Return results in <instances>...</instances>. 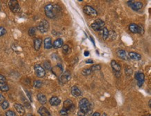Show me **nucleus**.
<instances>
[{"instance_id": "37998d69", "label": "nucleus", "mask_w": 151, "mask_h": 116, "mask_svg": "<svg viewBox=\"0 0 151 116\" xmlns=\"http://www.w3.org/2000/svg\"><path fill=\"white\" fill-rule=\"evenodd\" d=\"M89 55V52H88V51H86V52H84V56H88Z\"/></svg>"}, {"instance_id": "20e7f679", "label": "nucleus", "mask_w": 151, "mask_h": 116, "mask_svg": "<svg viewBox=\"0 0 151 116\" xmlns=\"http://www.w3.org/2000/svg\"><path fill=\"white\" fill-rule=\"evenodd\" d=\"M129 29L133 34H142L144 33L143 26H141V25L134 24V23H132V24H130Z\"/></svg>"}, {"instance_id": "79ce46f5", "label": "nucleus", "mask_w": 151, "mask_h": 116, "mask_svg": "<svg viewBox=\"0 0 151 116\" xmlns=\"http://www.w3.org/2000/svg\"><path fill=\"white\" fill-rule=\"evenodd\" d=\"M86 63H93V61L91 60V59H89V60H86Z\"/></svg>"}, {"instance_id": "c9c22d12", "label": "nucleus", "mask_w": 151, "mask_h": 116, "mask_svg": "<svg viewBox=\"0 0 151 116\" xmlns=\"http://www.w3.org/2000/svg\"><path fill=\"white\" fill-rule=\"evenodd\" d=\"M6 29L3 27V26H0V37L2 36H4V34H6Z\"/></svg>"}, {"instance_id": "f3484780", "label": "nucleus", "mask_w": 151, "mask_h": 116, "mask_svg": "<svg viewBox=\"0 0 151 116\" xmlns=\"http://www.w3.org/2000/svg\"><path fill=\"white\" fill-rule=\"evenodd\" d=\"M44 47L47 49H50L53 47L52 42V38H46L44 40Z\"/></svg>"}, {"instance_id": "aec40b11", "label": "nucleus", "mask_w": 151, "mask_h": 116, "mask_svg": "<svg viewBox=\"0 0 151 116\" xmlns=\"http://www.w3.org/2000/svg\"><path fill=\"white\" fill-rule=\"evenodd\" d=\"M42 45V39L41 38H34V49L36 51L40 49V47Z\"/></svg>"}, {"instance_id": "a18cd8bd", "label": "nucleus", "mask_w": 151, "mask_h": 116, "mask_svg": "<svg viewBox=\"0 0 151 116\" xmlns=\"http://www.w3.org/2000/svg\"><path fill=\"white\" fill-rule=\"evenodd\" d=\"M102 116H107V114H106L105 113H103V115Z\"/></svg>"}, {"instance_id": "5701e85b", "label": "nucleus", "mask_w": 151, "mask_h": 116, "mask_svg": "<svg viewBox=\"0 0 151 116\" xmlns=\"http://www.w3.org/2000/svg\"><path fill=\"white\" fill-rule=\"evenodd\" d=\"M50 104L52 105V106H58V104H60L61 100L60 99L57 97H52V98L50 100Z\"/></svg>"}, {"instance_id": "f8f14e48", "label": "nucleus", "mask_w": 151, "mask_h": 116, "mask_svg": "<svg viewBox=\"0 0 151 116\" xmlns=\"http://www.w3.org/2000/svg\"><path fill=\"white\" fill-rule=\"evenodd\" d=\"M135 79H137V85L139 86V87H141L145 80V75L142 72H138L135 74Z\"/></svg>"}, {"instance_id": "f03ea898", "label": "nucleus", "mask_w": 151, "mask_h": 116, "mask_svg": "<svg viewBox=\"0 0 151 116\" xmlns=\"http://www.w3.org/2000/svg\"><path fill=\"white\" fill-rule=\"evenodd\" d=\"M79 111L87 114L91 108V104H90L89 100L86 98L82 99L79 102Z\"/></svg>"}, {"instance_id": "a19ab883", "label": "nucleus", "mask_w": 151, "mask_h": 116, "mask_svg": "<svg viewBox=\"0 0 151 116\" xmlns=\"http://www.w3.org/2000/svg\"><path fill=\"white\" fill-rule=\"evenodd\" d=\"M91 116H100V114L99 112H95Z\"/></svg>"}, {"instance_id": "c756f323", "label": "nucleus", "mask_w": 151, "mask_h": 116, "mask_svg": "<svg viewBox=\"0 0 151 116\" xmlns=\"http://www.w3.org/2000/svg\"><path fill=\"white\" fill-rule=\"evenodd\" d=\"M92 73V71L91 70L90 68H86V69H84L82 70V74L84 75V76H88V75H90Z\"/></svg>"}, {"instance_id": "ddd939ff", "label": "nucleus", "mask_w": 151, "mask_h": 116, "mask_svg": "<svg viewBox=\"0 0 151 116\" xmlns=\"http://www.w3.org/2000/svg\"><path fill=\"white\" fill-rule=\"evenodd\" d=\"M117 56H118L119 58H121L122 60H129V56L127 54V52L123 49H120L117 51Z\"/></svg>"}, {"instance_id": "ea45409f", "label": "nucleus", "mask_w": 151, "mask_h": 116, "mask_svg": "<svg viewBox=\"0 0 151 116\" xmlns=\"http://www.w3.org/2000/svg\"><path fill=\"white\" fill-rule=\"evenodd\" d=\"M77 115L78 116H85L86 115V114H85L84 113L82 112V111H79L78 112H77Z\"/></svg>"}, {"instance_id": "4468645a", "label": "nucleus", "mask_w": 151, "mask_h": 116, "mask_svg": "<svg viewBox=\"0 0 151 116\" xmlns=\"http://www.w3.org/2000/svg\"><path fill=\"white\" fill-rule=\"evenodd\" d=\"M71 94L75 97H79L82 95V91L77 86H73L71 89Z\"/></svg>"}, {"instance_id": "393cba45", "label": "nucleus", "mask_w": 151, "mask_h": 116, "mask_svg": "<svg viewBox=\"0 0 151 116\" xmlns=\"http://www.w3.org/2000/svg\"><path fill=\"white\" fill-rule=\"evenodd\" d=\"M102 37H103V40H106L108 38V37H109V30L107 29V28H106V27H104V28L102 29Z\"/></svg>"}, {"instance_id": "9d476101", "label": "nucleus", "mask_w": 151, "mask_h": 116, "mask_svg": "<svg viewBox=\"0 0 151 116\" xmlns=\"http://www.w3.org/2000/svg\"><path fill=\"white\" fill-rule=\"evenodd\" d=\"M34 70L36 72V74L38 77H43L45 75V70L41 65H34Z\"/></svg>"}, {"instance_id": "bb28decb", "label": "nucleus", "mask_w": 151, "mask_h": 116, "mask_svg": "<svg viewBox=\"0 0 151 116\" xmlns=\"http://www.w3.org/2000/svg\"><path fill=\"white\" fill-rule=\"evenodd\" d=\"M71 47L69 45H64L63 46V54H68L71 53Z\"/></svg>"}, {"instance_id": "b1692460", "label": "nucleus", "mask_w": 151, "mask_h": 116, "mask_svg": "<svg viewBox=\"0 0 151 116\" xmlns=\"http://www.w3.org/2000/svg\"><path fill=\"white\" fill-rule=\"evenodd\" d=\"M37 98H38V102H40V104H45L47 103L46 96L45 95L42 94V93H38L37 95Z\"/></svg>"}, {"instance_id": "f704fd0d", "label": "nucleus", "mask_w": 151, "mask_h": 116, "mask_svg": "<svg viewBox=\"0 0 151 116\" xmlns=\"http://www.w3.org/2000/svg\"><path fill=\"white\" fill-rule=\"evenodd\" d=\"M6 116H17V115L14 111L9 110V111H7L6 112Z\"/></svg>"}, {"instance_id": "58836bf2", "label": "nucleus", "mask_w": 151, "mask_h": 116, "mask_svg": "<svg viewBox=\"0 0 151 116\" xmlns=\"http://www.w3.org/2000/svg\"><path fill=\"white\" fill-rule=\"evenodd\" d=\"M4 100H5V98H4V97L2 95L1 93H0V104H2V102H4Z\"/></svg>"}, {"instance_id": "473e14b6", "label": "nucleus", "mask_w": 151, "mask_h": 116, "mask_svg": "<svg viewBox=\"0 0 151 116\" xmlns=\"http://www.w3.org/2000/svg\"><path fill=\"white\" fill-rule=\"evenodd\" d=\"M1 105H2V108H3L4 110H5V109L8 108V106H9V103H8L6 100H4V102H2V104H1Z\"/></svg>"}, {"instance_id": "e433bc0d", "label": "nucleus", "mask_w": 151, "mask_h": 116, "mask_svg": "<svg viewBox=\"0 0 151 116\" xmlns=\"http://www.w3.org/2000/svg\"><path fill=\"white\" fill-rule=\"evenodd\" d=\"M68 113V111L66 110V109H65V108H63V109H61V110L60 111V114L61 115H67Z\"/></svg>"}, {"instance_id": "39448f33", "label": "nucleus", "mask_w": 151, "mask_h": 116, "mask_svg": "<svg viewBox=\"0 0 151 116\" xmlns=\"http://www.w3.org/2000/svg\"><path fill=\"white\" fill-rule=\"evenodd\" d=\"M105 25V23L104 21H103L101 19H97L95 21H94V22L92 23L91 27H92L93 30L95 31H98L102 30L104 28Z\"/></svg>"}, {"instance_id": "2eb2a0df", "label": "nucleus", "mask_w": 151, "mask_h": 116, "mask_svg": "<svg viewBox=\"0 0 151 116\" xmlns=\"http://www.w3.org/2000/svg\"><path fill=\"white\" fill-rule=\"evenodd\" d=\"M52 72L54 73V74L56 75V76H60L61 74H62L63 72V68L61 65H57V66L54 67V68H52Z\"/></svg>"}, {"instance_id": "412c9836", "label": "nucleus", "mask_w": 151, "mask_h": 116, "mask_svg": "<svg viewBox=\"0 0 151 116\" xmlns=\"http://www.w3.org/2000/svg\"><path fill=\"white\" fill-rule=\"evenodd\" d=\"M63 45V41L61 38H58L55 40L54 43H53V47L55 49H58L62 47Z\"/></svg>"}, {"instance_id": "7ed1b4c3", "label": "nucleus", "mask_w": 151, "mask_h": 116, "mask_svg": "<svg viewBox=\"0 0 151 116\" xmlns=\"http://www.w3.org/2000/svg\"><path fill=\"white\" fill-rule=\"evenodd\" d=\"M49 28H50V24L46 20H42V21H40L39 24H38V26H37L38 30L42 34L47 32Z\"/></svg>"}, {"instance_id": "1a4fd4ad", "label": "nucleus", "mask_w": 151, "mask_h": 116, "mask_svg": "<svg viewBox=\"0 0 151 116\" xmlns=\"http://www.w3.org/2000/svg\"><path fill=\"white\" fill-rule=\"evenodd\" d=\"M63 108L66 109L68 112H73L75 109V106L71 100H66L63 103Z\"/></svg>"}, {"instance_id": "cd10ccee", "label": "nucleus", "mask_w": 151, "mask_h": 116, "mask_svg": "<svg viewBox=\"0 0 151 116\" xmlns=\"http://www.w3.org/2000/svg\"><path fill=\"white\" fill-rule=\"evenodd\" d=\"M36 31V28H35V27H31V28L29 29L28 34L31 37H33V36H35Z\"/></svg>"}, {"instance_id": "c85d7f7f", "label": "nucleus", "mask_w": 151, "mask_h": 116, "mask_svg": "<svg viewBox=\"0 0 151 116\" xmlns=\"http://www.w3.org/2000/svg\"><path fill=\"white\" fill-rule=\"evenodd\" d=\"M90 69L92 71V72H95V71H99V70H101V65H94L91 68H90Z\"/></svg>"}, {"instance_id": "7c9ffc66", "label": "nucleus", "mask_w": 151, "mask_h": 116, "mask_svg": "<svg viewBox=\"0 0 151 116\" xmlns=\"http://www.w3.org/2000/svg\"><path fill=\"white\" fill-rule=\"evenodd\" d=\"M42 82L40 80H35L34 82V86L35 88H40V87H42Z\"/></svg>"}, {"instance_id": "a878e982", "label": "nucleus", "mask_w": 151, "mask_h": 116, "mask_svg": "<svg viewBox=\"0 0 151 116\" xmlns=\"http://www.w3.org/2000/svg\"><path fill=\"white\" fill-rule=\"evenodd\" d=\"M0 90L3 91V92H7L9 90V87H8V84L6 82L0 83Z\"/></svg>"}, {"instance_id": "72a5a7b5", "label": "nucleus", "mask_w": 151, "mask_h": 116, "mask_svg": "<svg viewBox=\"0 0 151 116\" xmlns=\"http://www.w3.org/2000/svg\"><path fill=\"white\" fill-rule=\"evenodd\" d=\"M43 65H44V68H45L46 70H50L52 69V68H51V65L49 61H45V62H44Z\"/></svg>"}, {"instance_id": "2f4dec72", "label": "nucleus", "mask_w": 151, "mask_h": 116, "mask_svg": "<svg viewBox=\"0 0 151 116\" xmlns=\"http://www.w3.org/2000/svg\"><path fill=\"white\" fill-rule=\"evenodd\" d=\"M125 72L127 76H130V75H131V74H132V68H130V67H125Z\"/></svg>"}, {"instance_id": "a211bd4d", "label": "nucleus", "mask_w": 151, "mask_h": 116, "mask_svg": "<svg viewBox=\"0 0 151 116\" xmlns=\"http://www.w3.org/2000/svg\"><path fill=\"white\" fill-rule=\"evenodd\" d=\"M129 57L132 60H139L141 59V56L139 54L134 52H131L129 53Z\"/></svg>"}, {"instance_id": "4be33fe9", "label": "nucleus", "mask_w": 151, "mask_h": 116, "mask_svg": "<svg viewBox=\"0 0 151 116\" xmlns=\"http://www.w3.org/2000/svg\"><path fill=\"white\" fill-rule=\"evenodd\" d=\"M14 107L15 108V110H16L17 111H18V113H19L20 114H24V112H25V109H24V106H22V104H15Z\"/></svg>"}, {"instance_id": "423d86ee", "label": "nucleus", "mask_w": 151, "mask_h": 116, "mask_svg": "<svg viewBox=\"0 0 151 116\" xmlns=\"http://www.w3.org/2000/svg\"><path fill=\"white\" fill-rule=\"evenodd\" d=\"M83 10H84V13H86L87 15H89V16L90 17L95 18V17L98 16V12H97V10L91 6H84Z\"/></svg>"}, {"instance_id": "4c0bfd02", "label": "nucleus", "mask_w": 151, "mask_h": 116, "mask_svg": "<svg viewBox=\"0 0 151 116\" xmlns=\"http://www.w3.org/2000/svg\"><path fill=\"white\" fill-rule=\"evenodd\" d=\"M6 77L4 76H3V75H2V74H0V83L6 82Z\"/></svg>"}, {"instance_id": "de8ad7c7", "label": "nucleus", "mask_w": 151, "mask_h": 116, "mask_svg": "<svg viewBox=\"0 0 151 116\" xmlns=\"http://www.w3.org/2000/svg\"><path fill=\"white\" fill-rule=\"evenodd\" d=\"M143 116H145V115H143Z\"/></svg>"}, {"instance_id": "f257e3e1", "label": "nucleus", "mask_w": 151, "mask_h": 116, "mask_svg": "<svg viewBox=\"0 0 151 116\" xmlns=\"http://www.w3.org/2000/svg\"><path fill=\"white\" fill-rule=\"evenodd\" d=\"M45 13L47 18L54 19L58 16V14L61 13L60 7L57 5L48 4L45 7Z\"/></svg>"}, {"instance_id": "6ab92c4d", "label": "nucleus", "mask_w": 151, "mask_h": 116, "mask_svg": "<svg viewBox=\"0 0 151 116\" xmlns=\"http://www.w3.org/2000/svg\"><path fill=\"white\" fill-rule=\"evenodd\" d=\"M111 65L112 68H113L114 71L115 72H118L121 71V65H120L118 63L116 62V60H111Z\"/></svg>"}, {"instance_id": "9b49d317", "label": "nucleus", "mask_w": 151, "mask_h": 116, "mask_svg": "<svg viewBox=\"0 0 151 116\" xmlns=\"http://www.w3.org/2000/svg\"><path fill=\"white\" fill-rule=\"evenodd\" d=\"M127 4H128V5L131 7V8L132 10H136V11L139 10L140 9L142 8V7H143V4H142L141 2H133L132 1H129V2H127Z\"/></svg>"}, {"instance_id": "dca6fc26", "label": "nucleus", "mask_w": 151, "mask_h": 116, "mask_svg": "<svg viewBox=\"0 0 151 116\" xmlns=\"http://www.w3.org/2000/svg\"><path fill=\"white\" fill-rule=\"evenodd\" d=\"M38 113L40 115V116H51L50 113L45 107L41 106L38 109Z\"/></svg>"}, {"instance_id": "c03bdc74", "label": "nucleus", "mask_w": 151, "mask_h": 116, "mask_svg": "<svg viewBox=\"0 0 151 116\" xmlns=\"http://www.w3.org/2000/svg\"><path fill=\"white\" fill-rule=\"evenodd\" d=\"M26 116H34V115H33L31 113H28V114H26Z\"/></svg>"}, {"instance_id": "49530a36", "label": "nucleus", "mask_w": 151, "mask_h": 116, "mask_svg": "<svg viewBox=\"0 0 151 116\" xmlns=\"http://www.w3.org/2000/svg\"><path fill=\"white\" fill-rule=\"evenodd\" d=\"M150 102H151L150 100H149V107H150V108L151 107V106H150Z\"/></svg>"}, {"instance_id": "0eeeda50", "label": "nucleus", "mask_w": 151, "mask_h": 116, "mask_svg": "<svg viewBox=\"0 0 151 116\" xmlns=\"http://www.w3.org/2000/svg\"><path fill=\"white\" fill-rule=\"evenodd\" d=\"M8 6L13 13H18L20 10V6L18 4V2L16 0H10L8 2Z\"/></svg>"}, {"instance_id": "6e6552de", "label": "nucleus", "mask_w": 151, "mask_h": 116, "mask_svg": "<svg viewBox=\"0 0 151 116\" xmlns=\"http://www.w3.org/2000/svg\"><path fill=\"white\" fill-rule=\"evenodd\" d=\"M70 79H71V73L68 71L63 72L58 77V81L61 84H66L68 82Z\"/></svg>"}]
</instances>
